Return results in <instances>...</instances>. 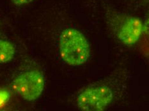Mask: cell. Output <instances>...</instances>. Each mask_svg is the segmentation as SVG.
Masks as SVG:
<instances>
[{
	"label": "cell",
	"instance_id": "cell-1",
	"mask_svg": "<svg viewBox=\"0 0 149 111\" xmlns=\"http://www.w3.org/2000/svg\"><path fill=\"white\" fill-rule=\"evenodd\" d=\"M58 42L60 56L68 65L79 66L88 61L90 56L89 44L79 30L72 28L64 30Z\"/></svg>",
	"mask_w": 149,
	"mask_h": 111
},
{
	"label": "cell",
	"instance_id": "cell-2",
	"mask_svg": "<svg viewBox=\"0 0 149 111\" xmlns=\"http://www.w3.org/2000/svg\"><path fill=\"white\" fill-rule=\"evenodd\" d=\"M109 81L90 86L77 97L78 107L84 111H103L116 98V88Z\"/></svg>",
	"mask_w": 149,
	"mask_h": 111
},
{
	"label": "cell",
	"instance_id": "cell-3",
	"mask_svg": "<svg viewBox=\"0 0 149 111\" xmlns=\"http://www.w3.org/2000/svg\"><path fill=\"white\" fill-rule=\"evenodd\" d=\"M45 77L39 70H30L15 77L12 87L24 100L32 101L41 96L45 87Z\"/></svg>",
	"mask_w": 149,
	"mask_h": 111
},
{
	"label": "cell",
	"instance_id": "cell-4",
	"mask_svg": "<svg viewBox=\"0 0 149 111\" xmlns=\"http://www.w3.org/2000/svg\"><path fill=\"white\" fill-rule=\"evenodd\" d=\"M109 15L117 23L116 35L120 42L130 46L139 41L144 30V25L141 19L117 12H110Z\"/></svg>",
	"mask_w": 149,
	"mask_h": 111
},
{
	"label": "cell",
	"instance_id": "cell-5",
	"mask_svg": "<svg viewBox=\"0 0 149 111\" xmlns=\"http://www.w3.org/2000/svg\"><path fill=\"white\" fill-rule=\"evenodd\" d=\"M15 53V49L12 42L0 39V64L11 61Z\"/></svg>",
	"mask_w": 149,
	"mask_h": 111
},
{
	"label": "cell",
	"instance_id": "cell-6",
	"mask_svg": "<svg viewBox=\"0 0 149 111\" xmlns=\"http://www.w3.org/2000/svg\"><path fill=\"white\" fill-rule=\"evenodd\" d=\"M10 94L4 89H0V109L3 107L10 99Z\"/></svg>",
	"mask_w": 149,
	"mask_h": 111
},
{
	"label": "cell",
	"instance_id": "cell-7",
	"mask_svg": "<svg viewBox=\"0 0 149 111\" xmlns=\"http://www.w3.org/2000/svg\"><path fill=\"white\" fill-rule=\"evenodd\" d=\"M34 1V0H10V1L14 5L16 6H23L30 3Z\"/></svg>",
	"mask_w": 149,
	"mask_h": 111
},
{
	"label": "cell",
	"instance_id": "cell-8",
	"mask_svg": "<svg viewBox=\"0 0 149 111\" xmlns=\"http://www.w3.org/2000/svg\"><path fill=\"white\" fill-rule=\"evenodd\" d=\"M147 23H148V26H149V19H148V22H147Z\"/></svg>",
	"mask_w": 149,
	"mask_h": 111
}]
</instances>
